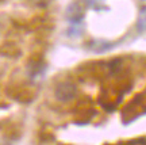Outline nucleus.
<instances>
[{
	"label": "nucleus",
	"mask_w": 146,
	"mask_h": 145,
	"mask_svg": "<svg viewBox=\"0 0 146 145\" xmlns=\"http://www.w3.org/2000/svg\"><path fill=\"white\" fill-rule=\"evenodd\" d=\"M137 29L139 31H146V7L142 8L137 21Z\"/></svg>",
	"instance_id": "2"
},
{
	"label": "nucleus",
	"mask_w": 146,
	"mask_h": 145,
	"mask_svg": "<svg viewBox=\"0 0 146 145\" xmlns=\"http://www.w3.org/2000/svg\"><path fill=\"white\" fill-rule=\"evenodd\" d=\"M76 94H77V88L69 80H64L61 83H58L56 90H54L56 99L58 102H64V103L73 100L74 96H76Z\"/></svg>",
	"instance_id": "1"
}]
</instances>
